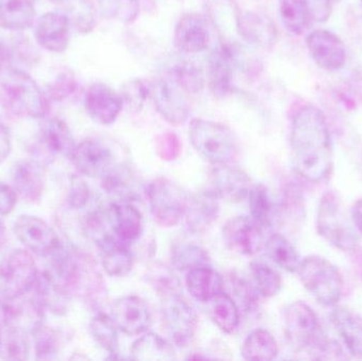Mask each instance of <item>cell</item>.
Wrapping results in <instances>:
<instances>
[{"instance_id":"cell-1","label":"cell","mask_w":362,"mask_h":361,"mask_svg":"<svg viewBox=\"0 0 362 361\" xmlns=\"http://www.w3.org/2000/svg\"><path fill=\"white\" fill-rule=\"evenodd\" d=\"M291 148L296 171L308 182H321L331 176L334 152L325 114L304 106L291 123Z\"/></svg>"},{"instance_id":"cell-2","label":"cell","mask_w":362,"mask_h":361,"mask_svg":"<svg viewBox=\"0 0 362 361\" xmlns=\"http://www.w3.org/2000/svg\"><path fill=\"white\" fill-rule=\"evenodd\" d=\"M49 103L27 72L10 67L0 71V104L15 116L44 119L49 112Z\"/></svg>"},{"instance_id":"cell-3","label":"cell","mask_w":362,"mask_h":361,"mask_svg":"<svg viewBox=\"0 0 362 361\" xmlns=\"http://www.w3.org/2000/svg\"><path fill=\"white\" fill-rule=\"evenodd\" d=\"M319 235L342 251H353L358 246V237L349 220L344 201L335 191L321 197L317 214Z\"/></svg>"},{"instance_id":"cell-4","label":"cell","mask_w":362,"mask_h":361,"mask_svg":"<svg viewBox=\"0 0 362 361\" xmlns=\"http://www.w3.org/2000/svg\"><path fill=\"white\" fill-rule=\"evenodd\" d=\"M192 146L213 165H228L238 153L235 137L225 125L204 119H193L189 123Z\"/></svg>"},{"instance_id":"cell-5","label":"cell","mask_w":362,"mask_h":361,"mask_svg":"<svg viewBox=\"0 0 362 361\" xmlns=\"http://www.w3.org/2000/svg\"><path fill=\"white\" fill-rule=\"evenodd\" d=\"M304 288L321 304L334 307L344 290V278L339 269L323 256H308L301 260L297 271Z\"/></svg>"},{"instance_id":"cell-6","label":"cell","mask_w":362,"mask_h":361,"mask_svg":"<svg viewBox=\"0 0 362 361\" xmlns=\"http://www.w3.org/2000/svg\"><path fill=\"white\" fill-rule=\"evenodd\" d=\"M37 277V267L31 254L25 250H12L0 261V296L23 297L32 290Z\"/></svg>"},{"instance_id":"cell-7","label":"cell","mask_w":362,"mask_h":361,"mask_svg":"<svg viewBox=\"0 0 362 361\" xmlns=\"http://www.w3.org/2000/svg\"><path fill=\"white\" fill-rule=\"evenodd\" d=\"M148 205L157 224L170 228L176 226L185 215L187 195L167 178H157L148 187Z\"/></svg>"},{"instance_id":"cell-8","label":"cell","mask_w":362,"mask_h":361,"mask_svg":"<svg viewBox=\"0 0 362 361\" xmlns=\"http://www.w3.org/2000/svg\"><path fill=\"white\" fill-rule=\"evenodd\" d=\"M283 322L285 336L297 351H308L325 334L316 313L302 301H295L285 307Z\"/></svg>"},{"instance_id":"cell-9","label":"cell","mask_w":362,"mask_h":361,"mask_svg":"<svg viewBox=\"0 0 362 361\" xmlns=\"http://www.w3.org/2000/svg\"><path fill=\"white\" fill-rule=\"evenodd\" d=\"M163 324L172 341L178 347L191 343L197 328V315L182 296L163 299Z\"/></svg>"},{"instance_id":"cell-10","label":"cell","mask_w":362,"mask_h":361,"mask_svg":"<svg viewBox=\"0 0 362 361\" xmlns=\"http://www.w3.org/2000/svg\"><path fill=\"white\" fill-rule=\"evenodd\" d=\"M226 245L242 256H255L265 246L264 228L251 216H235L223 228Z\"/></svg>"},{"instance_id":"cell-11","label":"cell","mask_w":362,"mask_h":361,"mask_svg":"<svg viewBox=\"0 0 362 361\" xmlns=\"http://www.w3.org/2000/svg\"><path fill=\"white\" fill-rule=\"evenodd\" d=\"M187 93L172 78H161L151 86L156 110L174 126L183 124L189 114Z\"/></svg>"},{"instance_id":"cell-12","label":"cell","mask_w":362,"mask_h":361,"mask_svg":"<svg viewBox=\"0 0 362 361\" xmlns=\"http://www.w3.org/2000/svg\"><path fill=\"white\" fill-rule=\"evenodd\" d=\"M14 232L30 251L45 258L62 243L52 227L36 216H19L14 224Z\"/></svg>"},{"instance_id":"cell-13","label":"cell","mask_w":362,"mask_h":361,"mask_svg":"<svg viewBox=\"0 0 362 361\" xmlns=\"http://www.w3.org/2000/svg\"><path fill=\"white\" fill-rule=\"evenodd\" d=\"M110 317L118 330L127 336L144 334L152 324L148 305L135 296L123 297L115 301Z\"/></svg>"},{"instance_id":"cell-14","label":"cell","mask_w":362,"mask_h":361,"mask_svg":"<svg viewBox=\"0 0 362 361\" xmlns=\"http://www.w3.org/2000/svg\"><path fill=\"white\" fill-rule=\"evenodd\" d=\"M71 160L78 171L90 178H102L114 167V154L104 142L86 139L76 146Z\"/></svg>"},{"instance_id":"cell-15","label":"cell","mask_w":362,"mask_h":361,"mask_svg":"<svg viewBox=\"0 0 362 361\" xmlns=\"http://www.w3.org/2000/svg\"><path fill=\"white\" fill-rule=\"evenodd\" d=\"M306 42L315 63L322 69L335 71L346 63V46L333 32L315 30L308 36Z\"/></svg>"},{"instance_id":"cell-16","label":"cell","mask_w":362,"mask_h":361,"mask_svg":"<svg viewBox=\"0 0 362 361\" xmlns=\"http://www.w3.org/2000/svg\"><path fill=\"white\" fill-rule=\"evenodd\" d=\"M122 108V97L108 85L95 83L87 89L85 110L95 122L101 125L112 124Z\"/></svg>"},{"instance_id":"cell-17","label":"cell","mask_w":362,"mask_h":361,"mask_svg":"<svg viewBox=\"0 0 362 361\" xmlns=\"http://www.w3.org/2000/svg\"><path fill=\"white\" fill-rule=\"evenodd\" d=\"M211 35L202 15L187 13L180 17L174 30V45L180 52L195 54L208 48Z\"/></svg>"},{"instance_id":"cell-18","label":"cell","mask_w":362,"mask_h":361,"mask_svg":"<svg viewBox=\"0 0 362 361\" xmlns=\"http://www.w3.org/2000/svg\"><path fill=\"white\" fill-rule=\"evenodd\" d=\"M250 178L243 170L228 165H215L209 191L218 199L238 203L248 196Z\"/></svg>"},{"instance_id":"cell-19","label":"cell","mask_w":362,"mask_h":361,"mask_svg":"<svg viewBox=\"0 0 362 361\" xmlns=\"http://www.w3.org/2000/svg\"><path fill=\"white\" fill-rule=\"evenodd\" d=\"M71 25L61 12H49L38 18L35 25V40L45 50L63 53L70 42Z\"/></svg>"},{"instance_id":"cell-20","label":"cell","mask_w":362,"mask_h":361,"mask_svg":"<svg viewBox=\"0 0 362 361\" xmlns=\"http://www.w3.org/2000/svg\"><path fill=\"white\" fill-rule=\"evenodd\" d=\"M234 61L233 50L229 46L217 47L209 55L206 76L214 97H225L231 93Z\"/></svg>"},{"instance_id":"cell-21","label":"cell","mask_w":362,"mask_h":361,"mask_svg":"<svg viewBox=\"0 0 362 361\" xmlns=\"http://www.w3.org/2000/svg\"><path fill=\"white\" fill-rule=\"evenodd\" d=\"M219 199L211 191L187 196L185 215L187 229L192 232H202L217 220Z\"/></svg>"},{"instance_id":"cell-22","label":"cell","mask_w":362,"mask_h":361,"mask_svg":"<svg viewBox=\"0 0 362 361\" xmlns=\"http://www.w3.org/2000/svg\"><path fill=\"white\" fill-rule=\"evenodd\" d=\"M38 141L49 157L71 159L76 146L69 127L59 118L47 119L42 122Z\"/></svg>"},{"instance_id":"cell-23","label":"cell","mask_w":362,"mask_h":361,"mask_svg":"<svg viewBox=\"0 0 362 361\" xmlns=\"http://www.w3.org/2000/svg\"><path fill=\"white\" fill-rule=\"evenodd\" d=\"M108 212L112 232L119 239L129 244L139 239L144 220L137 208L129 201H117L110 205Z\"/></svg>"},{"instance_id":"cell-24","label":"cell","mask_w":362,"mask_h":361,"mask_svg":"<svg viewBox=\"0 0 362 361\" xmlns=\"http://www.w3.org/2000/svg\"><path fill=\"white\" fill-rule=\"evenodd\" d=\"M235 20L238 34L247 42L263 48L276 44L278 37L276 25L266 17L253 12H238Z\"/></svg>"},{"instance_id":"cell-25","label":"cell","mask_w":362,"mask_h":361,"mask_svg":"<svg viewBox=\"0 0 362 361\" xmlns=\"http://www.w3.org/2000/svg\"><path fill=\"white\" fill-rule=\"evenodd\" d=\"M97 244L101 249L104 271L110 277L122 278L131 273L134 259L127 243L110 235Z\"/></svg>"},{"instance_id":"cell-26","label":"cell","mask_w":362,"mask_h":361,"mask_svg":"<svg viewBox=\"0 0 362 361\" xmlns=\"http://www.w3.org/2000/svg\"><path fill=\"white\" fill-rule=\"evenodd\" d=\"M332 324L351 355L362 360V317L356 312L337 307L331 314Z\"/></svg>"},{"instance_id":"cell-27","label":"cell","mask_w":362,"mask_h":361,"mask_svg":"<svg viewBox=\"0 0 362 361\" xmlns=\"http://www.w3.org/2000/svg\"><path fill=\"white\" fill-rule=\"evenodd\" d=\"M185 285L192 297L200 302H210L223 292V277L210 266L198 267L187 271Z\"/></svg>"},{"instance_id":"cell-28","label":"cell","mask_w":362,"mask_h":361,"mask_svg":"<svg viewBox=\"0 0 362 361\" xmlns=\"http://www.w3.org/2000/svg\"><path fill=\"white\" fill-rule=\"evenodd\" d=\"M15 191L25 201H38L44 191L45 178L38 163L21 161L13 171Z\"/></svg>"},{"instance_id":"cell-29","label":"cell","mask_w":362,"mask_h":361,"mask_svg":"<svg viewBox=\"0 0 362 361\" xmlns=\"http://www.w3.org/2000/svg\"><path fill=\"white\" fill-rule=\"evenodd\" d=\"M32 0H0V28L21 32L29 29L35 20Z\"/></svg>"},{"instance_id":"cell-30","label":"cell","mask_w":362,"mask_h":361,"mask_svg":"<svg viewBox=\"0 0 362 361\" xmlns=\"http://www.w3.org/2000/svg\"><path fill=\"white\" fill-rule=\"evenodd\" d=\"M65 15L71 28L81 34H88L97 25V8L93 0H51Z\"/></svg>"},{"instance_id":"cell-31","label":"cell","mask_w":362,"mask_h":361,"mask_svg":"<svg viewBox=\"0 0 362 361\" xmlns=\"http://www.w3.org/2000/svg\"><path fill=\"white\" fill-rule=\"evenodd\" d=\"M31 352L29 336L23 326L0 324V358L25 360Z\"/></svg>"},{"instance_id":"cell-32","label":"cell","mask_w":362,"mask_h":361,"mask_svg":"<svg viewBox=\"0 0 362 361\" xmlns=\"http://www.w3.org/2000/svg\"><path fill=\"white\" fill-rule=\"evenodd\" d=\"M133 360L165 361L175 360L174 348L165 339L154 333H146L134 343L131 349Z\"/></svg>"},{"instance_id":"cell-33","label":"cell","mask_w":362,"mask_h":361,"mask_svg":"<svg viewBox=\"0 0 362 361\" xmlns=\"http://www.w3.org/2000/svg\"><path fill=\"white\" fill-rule=\"evenodd\" d=\"M210 316L221 332L231 334L240 326V307L231 296L221 292L210 301Z\"/></svg>"},{"instance_id":"cell-34","label":"cell","mask_w":362,"mask_h":361,"mask_svg":"<svg viewBox=\"0 0 362 361\" xmlns=\"http://www.w3.org/2000/svg\"><path fill=\"white\" fill-rule=\"evenodd\" d=\"M240 352L246 360H272L278 356L279 347L268 331L259 329L247 336Z\"/></svg>"},{"instance_id":"cell-35","label":"cell","mask_w":362,"mask_h":361,"mask_svg":"<svg viewBox=\"0 0 362 361\" xmlns=\"http://www.w3.org/2000/svg\"><path fill=\"white\" fill-rule=\"evenodd\" d=\"M265 249L267 256L281 268L288 273H297L300 260L293 244L280 233H274L265 242Z\"/></svg>"},{"instance_id":"cell-36","label":"cell","mask_w":362,"mask_h":361,"mask_svg":"<svg viewBox=\"0 0 362 361\" xmlns=\"http://www.w3.org/2000/svg\"><path fill=\"white\" fill-rule=\"evenodd\" d=\"M279 8L283 25L296 35L303 33L313 20L306 0H280Z\"/></svg>"},{"instance_id":"cell-37","label":"cell","mask_w":362,"mask_h":361,"mask_svg":"<svg viewBox=\"0 0 362 361\" xmlns=\"http://www.w3.org/2000/svg\"><path fill=\"white\" fill-rule=\"evenodd\" d=\"M248 197L251 218L264 229L272 227L276 218V208L267 188L263 184L252 187Z\"/></svg>"},{"instance_id":"cell-38","label":"cell","mask_w":362,"mask_h":361,"mask_svg":"<svg viewBox=\"0 0 362 361\" xmlns=\"http://www.w3.org/2000/svg\"><path fill=\"white\" fill-rule=\"evenodd\" d=\"M89 331L97 345L110 353L112 358H116L115 356L119 353L118 328L112 318L105 314H98L91 320Z\"/></svg>"},{"instance_id":"cell-39","label":"cell","mask_w":362,"mask_h":361,"mask_svg":"<svg viewBox=\"0 0 362 361\" xmlns=\"http://www.w3.org/2000/svg\"><path fill=\"white\" fill-rule=\"evenodd\" d=\"M172 265L180 271L210 266V258L204 248L192 243L176 244L171 251Z\"/></svg>"},{"instance_id":"cell-40","label":"cell","mask_w":362,"mask_h":361,"mask_svg":"<svg viewBox=\"0 0 362 361\" xmlns=\"http://www.w3.org/2000/svg\"><path fill=\"white\" fill-rule=\"evenodd\" d=\"M250 271L253 284L261 297L272 298L279 294L282 288V278L278 271L261 261L251 263Z\"/></svg>"},{"instance_id":"cell-41","label":"cell","mask_w":362,"mask_h":361,"mask_svg":"<svg viewBox=\"0 0 362 361\" xmlns=\"http://www.w3.org/2000/svg\"><path fill=\"white\" fill-rule=\"evenodd\" d=\"M97 4L104 18L127 25L133 23L140 12L139 0H97Z\"/></svg>"},{"instance_id":"cell-42","label":"cell","mask_w":362,"mask_h":361,"mask_svg":"<svg viewBox=\"0 0 362 361\" xmlns=\"http://www.w3.org/2000/svg\"><path fill=\"white\" fill-rule=\"evenodd\" d=\"M148 281L163 299L182 296L180 280L163 265H155L148 273Z\"/></svg>"},{"instance_id":"cell-43","label":"cell","mask_w":362,"mask_h":361,"mask_svg":"<svg viewBox=\"0 0 362 361\" xmlns=\"http://www.w3.org/2000/svg\"><path fill=\"white\" fill-rule=\"evenodd\" d=\"M34 351L37 360H54L61 349V339L53 329L37 324L32 330Z\"/></svg>"},{"instance_id":"cell-44","label":"cell","mask_w":362,"mask_h":361,"mask_svg":"<svg viewBox=\"0 0 362 361\" xmlns=\"http://www.w3.org/2000/svg\"><path fill=\"white\" fill-rule=\"evenodd\" d=\"M169 76L173 78L187 95H196L204 88V73L195 64L187 61L178 64L171 70Z\"/></svg>"},{"instance_id":"cell-45","label":"cell","mask_w":362,"mask_h":361,"mask_svg":"<svg viewBox=\"0 0 362 361\" xmlns=\"http://www.w3.org/2000/svg\"><path fill=\"white\" fill-rule=\"evenodd\" d=\"M76 81L74 72L64 69L46 87L45 95L49 102H62L76 91Z\"/></svg>"},{"instance_id":"cell-46","label":"cell","mask_w":362,"mask_h":361,"mask_svg":"<svg viewBox=\"0 0 362 361\" xmlns=\"http://www.w3.org/2000/svg\"><path fill=\"white\" fill-rule=\"evenodd\" d=\"M231 284L234 296L240 301V304H242L246 311L257 307L261 295L257 292L255 284L252 285L247 280L240 277L231 278Z\"/></svg>"},{"instance_id":"cell-47","label":"cell","mask_w":362,"mask_h":361,"mask_svg":"<svg viewBox=\"0 0 362 361\" xmlns=\"http://www.w3.org/2000/svg\"><path fill=\"white\" fill-rule=\"evenodd\" d=\"M151 95V86H146L142 81L134 80L124 87L123 103H127L132 110H139L146 100Z\"/></svg>"},{"instance_id":"cell-48","label":"cell","mask_w":362,"mask_h":361,"mask_svg":"<svg viewBox=\"0 0 362 361\" xmlns=\"http://www.w3.org/2000/svg\"><path fill=\"white\" fill-rule=\"evenodd\" d=\"M157 152L163 160H174L180 154V142L173 133H165L157 140Z\"/></svg>"},{"instance_id":"cell-49","label":"cell","mask_w":362,"mask_h":361,"mask_svg":"<svg viewBox=\"0 0 362 361\" xmlns=\"http://www.w3.org/2000/svg\"><path fill=\"white\" fill-rule=\"evenodd\" d=\"M90 199V190L86 182L81 178H74L70 187L68 201L69 205L74 209H83L86 207Z\"/></svg>"},{"instance_id":"cell-50","label":"cell","mask_w":362,"mask_h":361,"mask_svg":"<svg viewBox=\"0 0 362 361\" xmlns=\"http://www.w3.org/2000/svg\"><path fill=\"white\" fill-rule=\"evenodd\" d=\"M312 17L317 23H325L331 16L332 2L329 0H306Z\"/></svg>"},{"instance_id":"cell-51","label":"cell","mask_w":362,"mask_h":361,"mask_svg":"<svg viewBox=\"0 0 362 361\" xmlns=\"http://www.w3.org/2000/svg\"><path fill=\"white\" fill-rule=\"evenodd\" d=\"M17 195L14 189L0 182V215H8L14 210Z\"/></svg>"},{"instance_id":"cell-52","label":"cell","mask_w":362,"mask_h":361,"mask_svg":"<svg viewBox=\"0 0 362 361\" xmlns=\"http://www.w3.org/2000/svg\"><path fill=\"white\" fill-rule=\"evenodd\" d=\"M11 148H12V143H11L10 134L6 127L0 122V163L8 158Z\"/></svg>"},{"instance_id":"cell-53","label":"cell","mask_w":362,"mask_h":361,"mask_svg":"<svg viewBox=\"0 0 362 361\" xmlns=\"http://www.w3.org/2000/svg\"><path fill=\"white\" fill-rule=\"evenodd\" d=\"M352 220L357 230L362 235V199H358L352 208Z\"/></svg>"},{"instance_id":"cell-54","label":"cell","mask_w":362,"mask_h":361,"mask_svg":"<svg viewBox=\"0 0 362 361\" xmlns=\"http://www.w3.org/2000/svg\"><path fill=\"white\" fill-rule=\"evenodd\" d=\"M11 59V52L8 48L0 42V71L8 67V61Z\"/></svg>"},{"instance_id":"cell-55","label":"cell","mask_w":362,"mask_h":361,"mask_svg":"<svg viewBox=\"0 0 362 361\" xmlns=\"http://www.w3.org/2000/svg\"><path fill=\"white\" fill-rule=\"evenodd\" d=\"M6 239H8V235H6V228L4 226V223L0 220V250L2 249L6 245Z\"/></svg>"},{"instance_id":"cell-56","label":"cell","mask_w":362,"mask_h":361,"mask_svg":"<svg viewBox=\"0 0 362 361\" xmlns=\"http://www.w3.org/2000/svg\"><path fill=\"white\" fill-rule=\"evenodd\" d=\"M329 1H331L332 4H335V2H339L341 1V0H329Z\"/></svg>"}]
</instances>
